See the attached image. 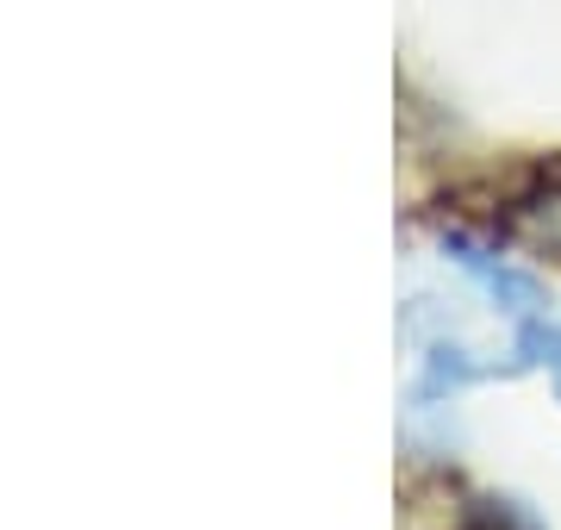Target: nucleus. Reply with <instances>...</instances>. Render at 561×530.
I'll list each match as a JSON object with an SVG mask.
<instances>
[{"label":"nucleus","instance_id":"obj_2","mask_svg":"<svg viewBox=\"0 0 561 530\" xmlns=\"http://www.w3.org/2000/svg\"><path fill=\"white\" fill-rule=\"evenodd\" d=\"M556 393H561V362H556Z\"/></svg>","mask_w":561,"mask_h":530},{"label":"nucleus","instance_id":"obj_1","mask_svg":"<svg viewBox=\"0 0 561 530\" xmlns=\"http://www.w3.org/2000/svg\"><path fill=\"white\" fill-rule=\"evenodd\" d=\"M449 256H456L461 275H468V281H481L505 312H518V319H537V312H542L537 281H530V275H518L505 256H493V250H481V244H468V238H449Z\"/></svg>","mask_w":561,"mask_h":530}]
</instances>
